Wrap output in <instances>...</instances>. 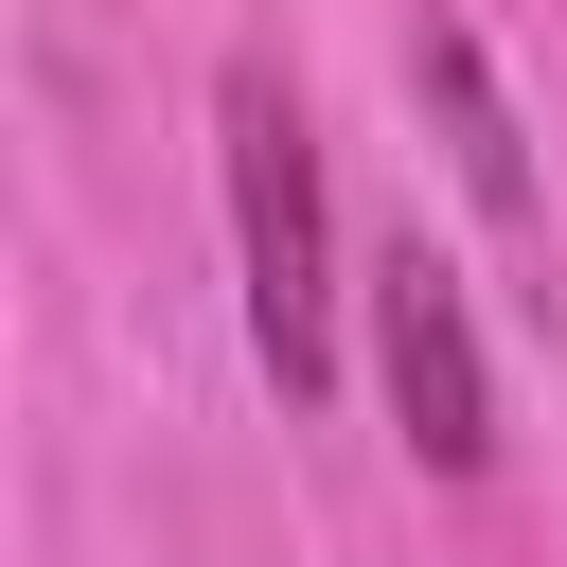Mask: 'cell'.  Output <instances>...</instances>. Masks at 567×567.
<instances>
[{"label":"cell","mask_w":567,"mask_h":567,"mask_svg":"<svg viewBox=\"0 0 567 567\" xmlns=\"http://www.w3.org/2000/svg\"><path fill=\"white\" fill-rule=\"evenodd\" d=\"M213 159H230V266H248V354L301 408L337 372V213H319V124L266 53L213 71Z\"/></svg>","instance_id":"cell-1"},{"label":"cell","mask_w":567,"mask_h":567,"mask_svg":"<svg viewBox=\"0 0 567 567\" xmlns=\"http://www.w3.org/2000/svg\"><path fill=\"white\" fill-rule=\"evenodd\" d=\"M372 372H390V425L425 478H478L496 461V372H478V319H461V266L425 230L372 248Z\"/></svg>","instance_id":"cell-2"},{"label":"cell","mask_w":567,"mask_h":567,"mask_svg":"<svg viewBox=\"0 0 567 567\" xmlns=\"http://www.w3.org/2000/svg\"><path fill=\"white\" fill-rule=\"evenodd\" d=\"M408 89L443 106V142H461V195L532 248V142H514V106H496V71H478V35H408Z\"/></svg>","instance_id":"cell-3"}]
</instances>
